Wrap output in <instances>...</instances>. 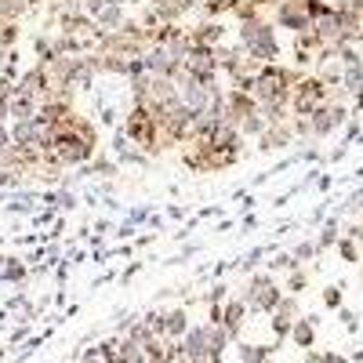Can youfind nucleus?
<instances>
[{
    "label": "nucleus",
    "instance_id": "12",
    "mask_svg": "<svg viewBox=\"0 0 363 363\" xmlns=\"http://www.w3.org/2000/svg\"><path fill=\"white\" fill-rule=\"evenodd\" d=\"M189 37H193V44H203V48H218V44H225L229 29H225L218 18H200L196 26H189Z\"/></svg>",
    "mask_w": 363,
    "mask_h": 363
},
{
    "label": "nucleus",
    "instance_id": "23",
    "mask_svg": "<svg viewBox=\"0 0 363 363\" xmlns=\"http://www.w3.org/2000/svg\"><path fill=\"white\" fill-rule=\"evenodd\" d=\"M320 80L327 84V87H342V80H345V69H342V62L335 58V62H323L320 66Z\"/></svg>",
    "mask_w": 363,
    "mask_h": 363
},
{
    "label": "nucleus",
    "instance_id": "29",
    "mask_svg": "<svg viewBox=\"0 0 363 363\" xmlns=\"http://www.w3.org/2000/svg\"><path fill=\"white\" fill-rule=\"evenodd\" d=\"M306 287H309V272L301 269V265H298V269H291V277H287V291H291V294H301Z\"/></svg>",
    "mask_w": 363,
    "mask_h": 363
},
{
    "label": "nucleus",
    "instance_id": "27",
    "mask_svg": "<svg viewBox=\"0 0 363 363\" xmlns=\"http://www.w3.org/2000/svg\"><path fill=\"white\" fill-rule=\"evenodd\" d=\"M294 48H306V51H320L323 48V40H320V33L316 29H301V33H294Z\"/></svg>",
    "mask_w": 363,
    "mask_h": 363
},
{
    "label": "nucleus",
    "instance_id": "26",
    "mask_svg": "<svg viewBox=\"0 0 363 363\" xmlns=\"http://www.w3.org/2000/svg\"><path fill=\"white\" fill-rule=\"evenodd\" d=\"M320 298H323V306H327V309H342V298H345V280H338V284L323 287V291H320Z\"/></svg>",
    "mask_w": 363,
    "mask_h": 363
},
{
    "label": "nucleus",
    "instance_id": "20",
    "mask_svg": "<svg viewBox=\"0 0 363 363\" xmlns=\"http://www.w3.org/2000/svg\"><path fill=\"white\" fill-rule=\"evenodd\" d=\"M128 22V15H124V4H106L102 11H99V18H95V26L102 29V33H116L120 26Z\"/></svg>",
    "mask_w": 363,
    "mask_h": 363
},
{
    "label": "nucleus",
    "instance_id": "13",
    "mask_svg": "<svg viewBox=\"0 0 363 363\" xmlns=\"http://www.w3.org/2000/svg\"><path fill=\"white\" fill-rule=\"evenodd\" d=\"M207 142L218 149V153H244V135H240L236 124H229V120H222V124L207 135Z\"/></svg>",
    "mask_w": 363,
    "mask_h": 363
},
{
    "label": "nucleus",
    "instance_id": "22",
    "mask_svg": "<svg viewBox=\"0 0 363 363\" xmlns=\"http://www.w3.org/2000/svg\"><path fill=\"white\" fill-rule=\"evenodd\" d=\"M338 255H342V262H349V265H356V262H363V251H359V244L352 236H345L342 233V240H338V247H335Z\"/></svg>",
    "mask_w": 363,
    "mask_h": 363
},
{
    "label": "nucleus",
    "instance_id": "8",
    "mask_svg": "<svg viewBox=\"0 0 363 363\" xmlns=\"http://www.w3.org/2000/svg\"><path fill=\"white\" fill-rule=\"evenodd\" d=\"M218 58H222V73L229 77V84L240 80V77H255L262 69L255 58L244 55V48H240V44H218Z\"/></svg>",
    "mask_w": 363,
    "mask_h": 363
},
{
    "label": "nucleus",
    "instance_id": "38",
    "mask_svg": "<svg viewBox=\"0 0 363 363\" xmlns=\"http://www.w3.org/2000/svg\"><path fill=\"white\" fill-rule=\"evenodd\" d=\"M338 316H342V323H345V330H352V335H356V330H359V316H356L352 309H345V306L338 309Z\"/></svg>",
    "mask_w": 363,
    "mask_h": 363
},
{
    "label": "nucleus",
    "instance_id": "21",
    "mask_svg": "<svg viewBox=\"0 0 363 363\" xmlns=\"http://www.w3.org/2000/svg\"><path fill=\"white\" fill-rule=\"evenodd\" d=\"M272 349H277V345H244V342H240V363H265L269 356H272Z\"/></svg>",
    "mask_w": 363,
    "mask_h": 363
},
{
    "label": "nucleus",
    "instance_id": "45",
    "mask_svg": "<svg viewBox=\"0 0 363 363\" xmlns=\"http://www.w3.org/2000/svg\"><path fill=\"white\" fill-rule=\"evenodd\" d=\"M255 225H258V215H251V211H247V215L240 218V229H255Z\"/></svg>",
    "mask_w": 363,
    "mask_h": 363
},
{
    "label": "nucleus",
    "instance_id": "35",
    "mask_svg": "<svg viewBox=\"0 0 363 363\" xmlns=\"http://www.w3.org/2000/svg\"><path fill=\"white\" fill-rule=\"evenodd\" d=\"M291 55H294V66H298V69H309V66L316 62V55H313V51H306V48H294Z\"/></svg>",
    "mask_w": 363,
    "mask_h": 363
},
{
    "label": "nucleus",
    "instance_id": "19",
    "mask_svg": "<svg viewBox=\"0 0 363 363\" xmlns=\"http://www.w3.org/2000/svg\"><path fill=\"white\" fill-rule=\"evenodd\" d=\"M338 240H342V215H330V218L320 225L316 247H320V251H330V247H338Z\"/></svg>",
    "mask_w": 363,
    "mask_h": 363
},
{
    "label": "nucleus",
    "instance_id": "9",
    "mask_svg": "<svg viewBox=\"0 0 363 363\" xmlns=\"http://www.w3.org/2000/svg\"><path fill=\"white\" fill-rule=\"evenodd\" d=\"M142 62H145V73H153V77H171L174 80L182 73V58L164 44H149L142 51Z\"/></svg>",
    "mask_w": 363,
    "mask_h": 363
},
{
    "label": "nucleus",
    "instance_id": "28",
    "mask_svg": "<svg viewBox=\"0 0 363 363\" xmlns=\"http://www.w3.org/2000/svg\"><path fill=\"white\" fill-rule=\"evenodd\" d=\"M291 255L298 258V265H306V262H313V258L320 255V247H316V240H298Z\"/></svg>",
    "mask_w": 363,
    "mask_h": 363
},
{
    "label": "nucleus",
    "instance_id": "17",
    "mask_svg": "<svg viewBox=\"0 0 363 363\" xmlns=\"http://www.w3.org/2000/svg\"><path fill=\"white\" fill-rule=\"evenodd\" d=\"M244 320H247V301H244V298H229V301H225L222 327L229 330V338H233V342L240 338V330H244Z\"/></svg>",
    "mask_w": 363,
    "mask_h": 363
},
{
    "label": "nucleus",
    "instance_id": "18",
    "mask_svg": "<svg viewBox=\"0 0 363 363\" xmlns=\"http://www.w3.org/2000/svg\"><path fill=\"white\" fill-rule=\"evenodd\" d=\"M189 330V313H186V306H178V309H167L164 313V338H171V342H178L182 335Z\"/></svg>",
    "mask_w": 363,
    "mask_h": 363
},
{
    "label": "nucleus",
    "instance_id": "43",
    "mask_svg": "<svg viewBox=\"0 0 363 363\" xmlns=\"http://www.w3.org/2000/svg\"><path fill=\"white\" fill-rule=\"evenodd\" d=\"M349 106H352V116H359V113H363V87L352 95V102H349Z\"/></svg>",
    "mask_w": 363,
    "mask_h": 363
},
{
    "label": "nucleus",
    "instance_id": "1",
    "mask_svg": "<svg viewBox=\"0 0 363 363\" xmlns=\"http://www.w3.org/2000/svg\"><path fill=\"white\" fill-rule=\"evenodd\" d=\"M236 44L244 48V55L255 58L258 66L280 62V37H277V26H272L265 15L247 18V22H236Z\"/></svg>",
    "mask_w": 363,
    "mask_h": 363
},
{
    "label": "nucleus",
    "instance_id": "3",
    "mask_svg": "<svg viewBox=\"0 0 363 363\" xmlns=\"http://www.w3.org/2000/svg\"><path fill=\"white\" fill-rule=\"evenodd\" d=\"M330 102V87L320 80V73H306L298 80L294 87V95H291V116H301V120H309L320 106Z\"/></svg>",
    "mask_w": 363,
    "mask_h": 363
},
{
    "label": "nucleus",
    "instance_id": "49",
    "mask_svg": "<svg viewBox=\"0 0 363 363\" xmlns=\"http://www.w3.org/2000/svg\"><path fill=\"white\" fill-rule=\"evenodd\" d=\"M255 4H258V8L265 11V8H277V4H280V0H255Z\"/></svg>",
    "mask_w": 363,
    "mask_h": 363
},
{
    "label": "nucleus",
    "instance_id": "5",
    "mask_svg": "<svg viewBox=\"0 0 363 363\" xmlns=\"http://www.w3.org/2000/svg\"><path fill=\"white\" fill-rule=\"evenodd\" d=\"M349 120H352V106H349V102H327V106H320V109L309 116L313 138L323 142V138H330V135H338Z\"/></svg>",
    "mask_w": 363,
    "mask_h": 363
},
{
    "label": "nucleus",
    "instance_id": "40",
    "mask_svg": "<svg viewBox=\"0 0 363 363\" xmlns=\"http://www.w3.org/2000/svg\"><path fill=\"white\" fill-rule=\"evenodd\" d=\"M218 215H222V207H218V203H211V207H203L200 215H196V222H203V218H218Z\"/></svg>",
    "mask_w": 363,
    "mask_h": 363
},
{
    "label": "nucleus",
    "instance_id": "24",
    "mask_svg": "<svg viewBox=\"0 0 363 363\" xmlns=\"http://www.w3.org/2000/svg\"><path fill=\"white\" fill-rule=\"evenodd\" d=\"M294 164H323V149L316 145V138H309L306 145L294 153Z\"/></svg>",
    "mask_w": 363,
    "mask_h": 363
},
{
    "label": "nucleus",
    "instance_id": "6",
    "mask_svg": "<svg viewBox=\"0 0 363 363\" xmlns=\"http://www.w3.org/2000/svg\"><path fill=\"white\" fill-rule=\"evenodd\" d=\"M182 69H186L193 80H218L222 73V58H218V48H203V44H193V51L186 55V62H182Z\"/></svg>",
    "mask_w": 363,
    "mask_h": 363
},
{
    "label": "nucleus",
    "instance_id": "48",
    "mask_svg": "<svg viewBox=\"0 0 363 363\" xmlns=\"http://www.w3.org/2000/svg\"><path fill=\"white\" fill-rule=\"evenodd\" d=\"M327 363H349L342 352H327Z\"/></svg>",
    "mask_w": 363,
    "mask_h": 363
},
{
    "label": "nucleus",
    "instance_id": "42",
    "mask_svg": "<svg viewBox=\"0 0 363 363\" xmlns=\"http://www.w3.org/2000/svg\"><path fill=\"white\" fill-rule=\"evenodd\" d=\"M196 251H200V244H189V247H186V251H182V255H174V258H171V262H174V265H178V262H186V258H193V255H196Z\"/></svg>",
    "mask_w": 363,
    "mask_h": 363
},
{
    "label": "nucleus",
    "instance_id": "47",
    "mask_svg": "<svg viewBox=\"0 0 363 363\" xmlns=\"http://www.w3.org/2000/svg\"><path fill=\"white\" fill-rule=\"evenodd\" d=\"M327 203H330V200H327ZM327 203H320V207L313 211V218H309V222H323V215H327Z\"/></svg>",
    "mask_w": 363,
    "mask_h": 363
},
{
    "label": "nucleus",
    "instance_id": "11",
    "mask_svg": "<svg viewBox=\"0 0 363 363\" xmlns=\"http://www.w3.org/2000/svg\"><path fill=\"white\" fill-rule=\"evenodd\" d=\"M294 124H291V120H284V124H269L265 128V135H258L255 142V149H258V153H280V149H287V145H294Z\"/></svg>",
    "mask_w": 363,
    "mask_h": 363
},
{
    "label": "nucleus",
    "instance_id": "37",
    "mask_svg": "<svg viewBox=\"0 0 363 363\" xmlns=\"http://www.w3.org/2000/svg\"><path fill=\"white\" fill-rule=\"evenodd\" d=\"M349 142H342V145H335V149H330V153H323V164H338V160H345L349 157Z\"/></svg>",
    "mask_w": 363,
    "mask_h": 363
},
{
    "label": "nucleus",
    "instance_id": "7",
    "mask_svg": "<svg viewBox=\"0 0 363 363\" xmlns=\"http://www.w3.org/2000/svg\"><path fill=\"white\" fill-rule=\"evenodd\" d=\"M272 26L287 29V33H301V29H313V15L306 11V0H280L272 8Z\"/></svg>",
    "mask_w": 363,
    "mask_h": 363
},
{
    "label": "nucleus",
    "instance_id": "16",
    "mask_svg": "<svg viewBox=\"0 0 363 363\" xmlns=\"http://www.w3.org/2000/svg\"><path fill=\"white\" fill-rule=\"evenodd\" d=\"M316 327H320V316L316 313H309V316H298V323L291 327V342L298 345V349H313L316 345Z\"/></svg>",
    "mask_w": 363,
    "mask_h": 363
},
{
    "label": "nucleus",
    "instance_id": "36",
    "mask_svg": "<svg viewBox=\"0 0 363 363\" xmlns=\"http://www.w3.org/2000/svg\"><path fill=\"white\" fill-rule=\"evenodd\" d=\"M265 255H269V247H255V251H247V255H244V262H236V265H240V269H255Z\"/></svg>",
    "mask_w": 363,
    "mask_h": 363
},
{
    "label": "nucleus",
    "instance_id": "41",
    "mask_svg": "<svg viewBox=\"0 0 363 363\" xmlns=\"http://www.w3.org/2000/svg\"><path fill=\"white\" fill-rule=\"evenodd\" d=\"M167 218L182 222V218H186V203H182V207H178V203H171V207H167Z\"/></svg>",
    "mask_w": 363,
    "mask_h": 363
},
{
    "label": "nucleus",
    "instance_id": "25",
    "mask_svg": "<svg viewBox=\"0 0 363 363\" xmlns=\"http://www.w3.org/2000/svg\"><path fill=\"white\" fill-rule=\"evenodd\" d=\"M265 128H269V120H265L262 109H258L255 116H247L244 124H240V135H244V138H258V135H265Z\"/></svg>",
    "mask_w": 363,
    "mask_h": 363
},
{
    "label": "nucleus",
    "instance_id": "46",
    "mask_svg": "<svg viewBox=\"0 0 363 363\" xmlns=\"http://www.w3.org/2000/svg\"><path fill=\"white\" fill-rule=\"evenodd\" d=\"M330 186H335V178H330V174H320V182H316V189H320V193H327Z\"/></svg>",
    "mask_w": 363,
    "mask_h": 363
},
{
    "label": "nucleus",
    "instance_id": "10",
    "mask_svg": "<svg viewBox=\"0 0 363 363\" xmlns=\"http://www.w3.org/2000/svg\"><path fill=\"white\" fill-rule=\"evenodd\" d=\"M258 113V99L251 95V91H233V87H225V120L229 124H244L247 116H255Z\"/></svg>",
    "mask_w": 363,
    "mask_h": 363
},
{
    "label": "nucleus",
    "instance_id": "4",
    "mask_svg": "<svg viewBox=\"0 0 363 363\" xmlns=\"http://www.w3.org/2000/svg\"><path fill=\"white\" fill-rule=\"evenodd\" d=\"M240 298L247 301V306L255 309V313H277V306L284 301V291H280V284L269 277V272H255V277L247 280V287L240 291Z\"/></svg>",
    "mask_w": 363,
    "mask_h": 363
},
{
    "label": "nucleus",
    "instance_id": "33",
    "mask_svg": "<svg viewBox=\"0 0 363 363\" xmlns=\"http://www.w3.org/2000/svg\"><path fill=\"white\" fill-rule=\"evenodd\" d=\"M87 174H116V164L106 160V157H95V164L87 167Z\"/></svg>",
    "mask_w": 363,
    "mask_h": 363
},
{
    "label": "nucleus",
    "instance_id": "14",
    "mask_svg": "<svg viewBox=\"0 0 363 363\" xmlns=\"http://www.w3.org/2000/svg\"><path fill=\"white\" fill-rule=\"evenodd\" d=\"M298 323V294H284V301L272 313V335L277 338H291V327Z\"/></svg>",
    "mask_w": 363,
    "mask_h": 363
},
{
    "label": "nucleus",
    "instance_id": "15",
    "mask_svg": "<svg viewBox=\"0 0 363 363\" xmlns=\"http://www.w3.org/2000/svg\"><path fill=\"white\" fill-rule=\"evenodd\" d=\"M313 29L320 33L323 44H345V29H342V18H338L335 8H330L327 15H320V18L313 22Z\"/></svg>",
    "mask_w": 363,
    "mask_h": 363
},
{
    "label": "nucleus",
    "instance_id": "44",
    "mask_svg": "<svg viewBox=\"0 0 363 363\" xmlns=\"http://www.w3.org/2000/svg\"><path fill=\"white\" fill-rule=\"evenodd\" d=\"M306 363H327V352H316V349H309V352H306Z\"/></svg>",
    "mask_w": 363,
    "mask_h": 363
},
{
    "label": "nucleus",
    "instance_id": "2",
    "mask_svg": "<svg viewBox=\"0 0 363 363\" xmlns=\"http://www.w3.org/2000/svg\"><path fill=\"white\" fill-rule=\"evenodd\" d=\"M124 135L142 149L145 157H160L164 149H167L157 113L149 109V106H138V102H131V109H128V116H124Z\"/></svg>",
    "mask_w": 363,
    "mask_h": 363
},
{
    "label": "nucleus",
    "instance_id": "39",
    "mask_svg": "<svg viewBox=\"0 0 363 363\" xmlns=\"http://www.w3.org/2000/svg\"><path fill=\"white\" fill-rule=\"evenodd\" d=\"M145 218H153V211H149V207H135L131 215H128V222H131V225H138V222H145Z\"/></svg>",
    "mask_w": 363,
    "mask_h": 363
},
{
    "label": "nucleus",
    "instance_id": "31",
    "mask_svg": "<svg viewBox=\"0 0 363 363\" xmlns=\"http://www.w3.org/2000/svg\"><path fill=\"white\" fill-rule=\"evenodd\" d=\"M203 301H207V306H222V301H229V287H225V284H215V287L207 291Z\"/></svg>",
    "mask_w": 363,
    "mask_h": 363
},
{
    "label": "nucleus",
    "instance_id": "32",
    "mask_svg": "<svg viewBox=\"0 0 363 363\" xmlns=\"http://www.w3.org/2000/svg\"><path fill=\"white\" fill-rule=\"evenodd\" d=\"M269 265H272V269H280V272H291V269H298V258H294L291 251H284V255H277V258H272Z\"/></svg>",
    "mask_w": 363,
    "mask_h": 363
},
{
    "label": "nucleus",
    "instance_id": "30",
    "mask_svg": "<svg viewBox=\"0 0 363 363\" xmlns=\"http://www.w3.org/2000/svg\"><path fill=\"white\" fill-rule=\"evenodd\" d=\"M359 211H363V189H352V193L342 200L338 215H359Z\"/></svg>",
    "mask_w": 363,
    "mask_h": 363
},
{
    "label": "nucleus",
    "instance_id": "50",
    "mask_svg": "<svg viewBox=\"0 0 363 363\" xmlns=\"http://www.w3.org/2000/svg\"><path fill=\"white\" fill-rule=\"evenodd\" d=\"M349 178H352V182H363V167H356V171H352Z\"/></svg>",
    "mask_w": 363,
    "mask_h": 363
},
{
    "label": "nucleus",
    "instance_id": "34",
    "mask_svg": "<svg viewBox=\"0 0 363 363\" xmlns=\"http://www.w3.org/2000/svg\"><path fill=\"white\" fill-rule=\"evenodd\" d=\"M330 8H335V4H330V0H306V11L313 15V22H316L320 15H327Z\"/></svg>",
    "mask_w": 363,
    "mask_h": 363
}]
</instances>
